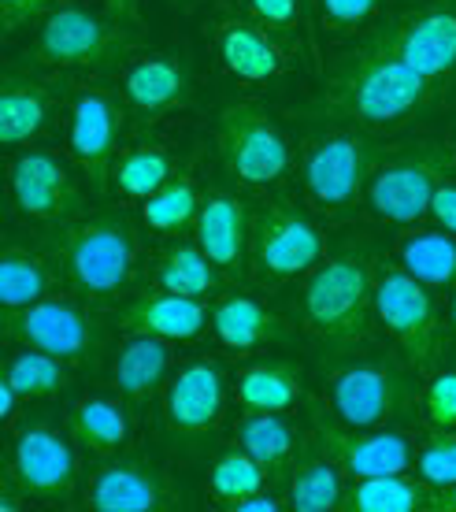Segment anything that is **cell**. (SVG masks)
Listing matches in <instances>:
<instances>
[{
  "label": "cell",
  "mask_w": 456,
  "mask_h": 512,
  "mask_svg": "<svg viewBox=\"0 0 456 512\" xmlns=\"http://www.w3.org/2000/svg\"><path fill=\"white\" fill-rule=\"evenodd\" d=\"M152 282L160 290H171V294L212 301L223 294V286L230 279L212 264V256L197 242H171L160 249L156 264H152Z\"/></svg>",
  "instance_id": "31"
},
{
  "label": "cell",
  "mask_w": 456,
  "mask_h": 512,
  "mask_svg": "<svg viewBox=\"0 0 456 512\" xmlns=\"http://www.w3.org/2000/svg\"><path fill=\"white\" fill-rule=\"evenodd\" d=\"M431 219H434V227L456 234V182L445 179L442 186H438V193H434V201H431Z\"/></svg>",
  "instance_id": "43"
},
{
  "label": "cell",
  "mask_w": 456,
  "mask_h": 512,
  "mask_svg": "<svg viewBox=\"0 0 456 512\" xmlns=\"http://www.w3.org/2000/svg\"><path fill=\"white\" fill-rule=\"evenodd\" d=\"M234 446L245 449L271 475V483H282L301 457V438L290 427L286 412L241 409V416L234 420Z\"/></svg>",
  "instance_id": "25"
},
{
  "label": "cell",
  "mask_w": 456,
  "mask_h": 512,
  "mask_svg": "<svg viewBox=\"0 0 456 512\" xmlns=\"http://www.w3.org/2000/svg\"><path fill=\"white\" fill-rule=\"evenodd\" d=\"M67 431L78 446L93 453V457H119L130 438V420H127V401L123 397H104L89 394L71 405L67 412Z\"/></svg>",
  "instance_id": "28"
},
{
  "label": "cell",
  "mask_w": 456,
  "mask_h": 512,
  "mask_svg": "<svg viewBox=\"0 0 456 512\" xmlns=\"http://www.w3.org/2000/svg\"><path fill=\"white\" fill-rule=\"evenodd\" d=\"M393 264H401L408 275H416L423 286L438 290H456V234L427 231V227H408L393 242Z\"/></svg>",
  "instance_id": "30"
},
{
  "label": "cell",
  "mask_w": 456,
  "mask_h": 512,
  "mask_svg": "<svg viewBox=\"0 0 456 512\" xmlns=\"http://www.w3.org/2000/svg\"><path fill=\"white\" fill-rule=\"evenodd\" d=\"M130 52H138L134 26L82 4H56L34 38V64L49 71H108Z\"/></svg>",
  "instance_id": "8"
},
{
  "label": "cell",
  "mask_w": 456,
  "mask_h": 512,
  "mask_svg": "<svg viewBox=\"0 0 456 512\" xmlns=\"http://www.w3.org/2000/svg\"><path fill=\"white\" fill-rule=\"evenodd\" d=\"M297 320L323 346H360L375 323V264L360 249L323 256L304 275Z\"/></svg>",
  "instance_id": "3"
},
{
  "label": "cell",
  "mask_w": 456,
  "mask_h": 512,
  "mask_svg": "<svg viewBox=\"0 0 456 512\" xmlns=\"http://www.w3.org/2000/svg\"><path fill=\"white\" fill-rule=\"evenodd\" d=\"M438 97V86L393 52L356 38L342 49L319 78L308 101V119H330L338 127H360L371 134H393L423 116Z\"/></svg>",
  "instance_id": "1"
},
{
  "label": "cell",
  "mask_w": 456,
  "mask_h": 512,
  "mask_svg": "<svg viewBox=\"0 0 456 512\" xmlns=\"http://www.w3.org/2000/svg\"><path fill=\"white\" fill-rule=\"evenodd\" d=\"M86 305H78L71 297H45L19 312H8L4 334L19 346L56 353L67 364H97L108 346V327Z\"/></svg>",
  "instance_id": "12"
},
{
  "label": "cell",
  "mask_w": 456,
  "mask_h": 512,
  "mask_svg": "<svg viewBox=\"0 0 456 512\" xmlns=\"http://www.w3.org/2000/svg\"><path fill=\"white\" fill-rule=\"evenodd\" d=\"M127 123V101L108 90H82L67 112V153L97 193H108L119 138Z\"/></svg>",
  "instance_id": "15"
},
{
  "label": "cell",
  "mask_w": 456,
  "mask_h": 512,
  "mask_svg": "<svg viewBox=\"0 0 456 512\" xmlns=\"http://www.w3.org/2000/svg\"><path fill=\"white\" fill-rule=\"evenodd\" d=\"M178 4H182V8H190V4H197V0H178Z\"/></svg>",
  "instance_id": "49"
},
{
  "label": "cell",
  "mask_w": 456,
  "mask_h": 512,
  "mask_svg": "<svg viewBox=\"0 0 456 512\" xmlns=\"http://www.w3.org/2000/svg\"><path fill=\"white\" fill-rule=\"evenodd\" d=\"M267 483H271V475L245 449L234 446L227 453H219V461L212 464V472H208V498L216 501V505H223V509H230L241 498L267 490Z\"/></svg>",
  "instance_id": "37"
},
{
  "label": "cell",
  "mask_w": 456,
  "mask_h": 512,
  "mask_svg": "<svg viewBox=\"0 0 456 512\" xmlns=\"http://www.w3.org/2000/svg\"><path fill=\"white\" fill-rule=\"evenodd\" d=\"M52 260L56 256H41L30 245H4L0 249V305H4V312H19L34 301L52 297L60 271H64Z\"/></svg>",
  "instance_id": "33"
},
{
  "label": "cell",
  "mask_w": 456,
  "mask_h": 512,
  "mask_svg": "<svg viewBox=\"0 0 456 512\" xmlns=\"http://www.w3.org/2000/svg\"><path fill=\"white\" fill-rule=\"evenodd\" d=\"M249 238H253V212L230 190H204V205L193 223V242L212 256L230 282L249 275Z\"/></svg>",
  "instance_id": "21"
},
{
  "label": "cell",
  "mask_w": 456,
  "mask_h": 512,
  "mask_svg": "<svg viewBox=\"0 0 456 512\" xmlns=\"http://www.w3.org/2000/svg\"><path fill=\"white\" fill-rule=\"evenodd\" d=\"M449 338L456 346V290H449Z\"/></svg>",
  "instance_id": "48"
},
{
  "label": "cell",
  "mask_w": 456,
  "mask_h": 512,
  "mask_svg": "<svg viewBox=\"0 0 456 512\" xmlns=\"http://www.w3.org/2000/svg\"><path fill=\"white\" fill-rule=\"evenodd\" d=\"M208 41L216 52V64L245 86H264V82L282 78L290 71L293 49H297L293 41L271 34L241 8L216 12V19L208 23Z\"/></svg>",
  "instance_id": "13"
},
{
  "label": "cell",
  "mask_w": 456,
  "mask_h": 512,
  "mask_svg": "<svg viewBox=\"0 0 456 512\" xmlns=\"http://www.w3.org/2000/svg\"><path fill=\"white\" fill-rule=\"evenodd\" d=\"M52 256L64 268L67 286L89 305L123 301L141 271V234L138 223L119 212H89L71 223H60L52 238Z\"/></svg>",
  "instance_id": "2"
},
{
  "label": "cell",
  "mask_w": 456,
  "mask_h": 512,
  "mask_svg": "<svg viewBox=\"0 0 456 512\" xmlns=\"http://www.w3.org/2000/svg\"><path fill=\"white\" fill-rule=\"evenodd\" d=\"M308 446L327 453L349 479L412 472V461H416V442L405 431H393V427L356 431V427H342V423L323 420V416H316Z\"/></svg>",
  "instance_id": "17"
},
{
  "label": "cell",
  "mask_w": 456,
  "mask_h": 512,
  "mask_svg": "<svg viewBox=\"0 0 456 512\" xmlns=\"http://www.w3.org/2000/svg\"><path fill=\"white\" fill-rule=\"evenodd\" d=\"M438 494H442V498H438V512H456V483L438 490Z\"/></svg>",
  "instance_id": "47"
},
{
  "label": "cell",
  "mask_w": 456,
  "mask_h": 512,
  "mask_svg": "<svg viewBox=\"0 0 456 512\" xmlns=\"http://www.w3.org/2000/svg\"><path fill=\"white\" fill-rule=\"evenodd\" d=\"M212 334L223 349L234 353H256L282 342L290 334V323L275 308H267L253 294H219L212 301Z\"/></svg>",
  "instance_id": "24"
},
{
  "label": "cell",
  "mask_w": 456,
  "mask_h": 512,
  "mask_svg": "<svg viewBox=\"0 0 456 512\" xmlns=\"http://www.w3.org/2000/svg\"><path fill=\"white\" fill-rule=\"evenodd\" d=\"M234 401L253 412H293L304 401V375L290 360H256L234 379Z\"/></svg>",
  "instance_id": "32"
},
{
  "label": "cell",
  "mask_w": 456,
  "mask_h": 512,
  "mask_svg": "<svg viewBox=\"0 0 456 512\" xmlns=\"http://www.w3.org/2000/svg\"><path fill=\"white\" fill-rule=\"evenodd\" d=\"M419 412L431 423V431H456V372L438 368L427 375L419 390Z\"/></svg>",
  "instance_id": "41"
},
{
  "label": "cell",
  "mask_w": 456,
  "mask_h": 512,
  "mask_svg": "<svg viewBox=\"0 0 456 512\" xmlns=\"http://www.w3.org/2000/svg\"><path fill=\"white\" fill-rule=\"evenodd\" d=\"M119 97L145 123H156V119L171 116V112H178V108H186L193 101L190 64L178 52H138L123 64Z\"/></svg>",
  "instance_id": "19"
},
{
  "label": "cell",
  "mask_w": 456,
  "mask_h": 512,
  "mask_svg": "<svg viewBox=\"0 0 456 512\" xmlns=\"http://www.w3.org/2000/svg\"><path fill=\"white\" fill-rule=\"evenodd\" d=\"M286 498L293 512H334L345 501V472L319 449H304L286 475Z\"/></svg>",
  "instance_id": "34"
},
{
  "label": "cell",
  "mask_w": 456,
  "mask_h": 512,
  "mask_svg": "<svg viewBox=\"0 0 456 512\" xmlns=\"http://www.w3.org/2000/svg\"><path fill=\"white\" fill-rule=\"evenodd\" d=\"M227 412V375L216 360H190L164 386V423L171 435H208Z\"/></svg>",
  "instance_id": "20"
},
{
  "label": "cell",
  "mask_w": 456,
  "mask_h": 512,
  "mask_svg": "<svg viewBox=\"0 0 456 512\" xmlns=\"http://www.w3.org/2000/svg\"><path fill=\"white\" fill-rule=\"evenodd\" d=\"M26 397L15 390V386L0 383V427L4 431H15V423H19V409H23Z\"/></svg>",
  "instance_id": "44"
},
{
  "label": "cell",
  "mask_w": 456,
  "mask_h": 512,
  "mask_svg": "<svg viewBox=\"0 0 456 512\" xmlns=\"http://www.w3.org/2000/svg\"><path fill=\"white\" fill-rule=\"evenodd\" d=\"M104 12L130 26H141V0H104Z\"/></svg>",
  "instance_id": "46"
},
{
  "label": "cell",
  "mask_w": 456,
  "mask_h": 512,
  "mask_svg": "<svg viewBox=\"0 0 456 512\" xmlns=\"http://www.w3.org/2000/svg\"><path fill=\"white\" fill-rule=\"evenodd\" d=\"M216 153L241 190H275L293 171V149L264 104L234 101L216 116Z\"/></svg>",
  "instance_id": "9"
},
{
  "label": "cell",
  "mask_w": 456,
  "mask_h": 512,
  "mask_svg": "<svg viewBox=\"0 0 456 512\" xmlns=\"http://www.w3.org/2000/svg\"><path fill=\"white\" fill-rule=\"evenodd\" d=\"M178 505L182 490L145 457H108L82 490V509L93 512H167Z\"/></svg>",
  "instance_id": "18"
},
{
  "label": "cell",
  "mask_w": 456,
  "mask_h": 512,
  "mask_svg": "<svg viewBox=\"0 0 456 512\" xmlns=\"http://www.w3.org/2000/svg\"><path fill=\"white\" fill-rule=\"evenodd\" d=\"M56 112V93L30 75H4L0 82V141L19 149L49 127Z\"/></svg>",
  "instance_id": "26"
},
{
  "label": "cell",
  "mask_w": 456,
  "mask_h": 512,
  "mask_svg": "<svg viewBox=\"0 0 456 512\" xmlns=\"http://www.w3.org/2000/svg\"><path fill=\"white\" fill-rule=\"evenodd\" d=\"M330 420L342 427H390L419 405L412 368L393 357H356L334 368L323 383Z\"/></svg>",
  "instance_id": "7"
},
{
  "label": "cell",
  "mask_w": 456,
  "mask_h": 512,
  "mask_svg": "<svg viewBox=\"0 0 456 512\" xmlns=\"http://www.w3.org/2000/svg\"><path fill=\"white\" fill-rule=\"evenodd\" d=\"M0 383L15 386L26 397V405L30 401H49V397H60L71 386V364L38 346H19L15 357L4 364Z\"/></svg>",
  "instance_id": "36"
},
{
  "label": "cell",
  "mask_w": 456,
  "mask_h": 512,
  "mask_svg": "<svg viewBox=\"0 0 456 512\" xmlns=\"http://www.w3.org/2000/svg\"><path fill=\"white\" fill-rule=\"evenodd\" d=\"M412 472L431 483L434 490H445L456 483V431H434L416 446Z\"/></svg>",
  "instance_id": "39"
},
{
  "label": "cell",
  "mask_w": 456,
  "mask_h": 512,
  "mask_svg": "<svg viewBox=\"0 0 456 512\" xmlns=\"http://www.w3.org/2000/svg\"><path fill=\"white\" fill-rule=\"evenodd\" d=\"M56 8V0H0V19H4V34H19L23 26H30L34 19Z\"/></svg>",
  "instance_id": "42"
},
{
  "label": "cell",
  "mask_w": 456,
  "mask_h": 512,
  "mask_svg": "<svg viewBox=\"0 0 456 512\" xmlns=\"http://www.w3.org/2000/svg\"><path fill=\"white\" fill-rule=\"evenodd\" d=\"M290 505V498H279V494H267V490H260V494H249V498H241L238 505H230L234 512H279Z\"/></svg>",
  "instance_id": "45"
},
{
  "label": "cell",
  "mask_w": 456,
  "mask_h": 512,
  "mask_svg": "<svg viewBox=\"0 0 456 512\" xmlns=\"http://www.w3.org/2000/svg\"><path fill=\"white\" fill-rule=\"evenodd\" d=\"M204 205L201 182L190 171H178L175 179L164 182L160 190L141 201V227L156 238H178V234L197 223V212Z\"/></svg>",
  "instance_id": "35"
},
{
  "label": "cell",
  "mask_w": 456,
  "mask_h": 512,
  "mask_svg": "<svg viewBox=\"0 0 456 512\" xmlns=\"http://www.w3.org/2000/svg\"><path fill=\"white\" fill-rule=\"evenodd\" d=\"M438 490L416 472H390L353 479L345 487V512H438Z\"/></svg>",
  "instance_id": "27"
},
{
  "label": "cell",
  "mask_w": 456,
  "mask_h": 512,
  "mask_svg": "<svg viewBox=\"0 0 456 512\" xmlns=\"http://www.w3.org/2000/svg\"><path fill=\"white\" fill-rule=\"evenodd\" d=\"M356 38H368L371 45L393 52L423 78H431L434 86L456 78V0H419L405 12L379 19Z\"/></svg>",
  "instance_id": "11"
},
{
  "label": "cell",
  "mask_w": 456,
  "mask_h": 512,
  "mask_svg": "<svg viewBox=\"0 0 456 512\" xmlns=\"http://www.w3.org/2000/svg\"><path fill=\"white\" fill-rule=\"evenodd\" d=\"M456 167L453 141H416L405 149H390L375 167L364 193V208L379 223L390 227H416L431 216V201Z\"/></svg>",
  "instance_id": "6"
},
{
  "label": "cell",
  "mask_w": 456,
  "mask_h": 512,
  "mask_svg": "<svg viewBox=\"0 0 456 512\" xmlns=\"http://www.w3.org/2000/svg\"><path fill=\"white\" fill-rule=\"evenodd\" d=\"M241 12L253 15L256 23L267 26L271 34L301 45L304 38V15H308V4L304 0H241Z\"/></svg>",
  "instance_id": "40"
},
{
  "label": "cell",
  "mask_w": 456,
  "mask_h": 512,
  "mask_svg": "<svg viewBox=\"0 0 456 512\" xmlns=\"http://www.w3.org/2000/svg\"><path fill=\"white\" fill-rule=\"evenodd\" d=\"M8 479L19 483L30 501L60 505L71 501L78 487V457L64 431L49 423H26L15 427L12 449H8Z\"/></svg>",
  "instance_id": "14"
},
{
  "label": "cell",
  "mask_w": 456,
  "mask_h": 512,
  "mask_svg": "<svg viewBox=\"0 0 456 512\" xmlns=\"http://www.w3.org/2000/svg\"><path fill=\"white\" fill-rule=\"evenodd\" d=\"M171 342L156 334H130L112 357V390L130 409H145L164 394L171 379Z\"/></svg>",
  "instance_id": "23"
},
{
  "label": "cell",
  "mask_w": 456,
  "mask_h": 512,
  "mask_svg": "<svg viewBox=\"0 0 456 512\" xmlns=\"http://www.w3.org/2000/svg\"><path fill=\"white\" fill-rule=\"evenodd\" d=\"M108 320L127 334H156L167 342H190L212 327V308L201 297H182L156 286L149 294L119 301Z\"/></svg>",
  "instance_id": "22"
},
{
  "label": "cell",
  "mask_w": 456,
  "mask_h": 512,
  "mask_svg": "<svg viewBox=\"0 0 456 512\" xmlns=\"http://www.w3.org/2000/svg\"><path fill=\"white\" fill-rule=\"evenodd\" d=\"M390 145H382L371 130L360 127H334L319 130L304 141L297 160L301 197L316 219H345L353 216L356 205H364L368 182Z\"/></svg>",
  "instance_id": "4"
},
{
  "label": "cell",
  "mask_w": 456,
  "mask_h": 512,
  "mask_svg": "<svg viewBox=\"0 0 456 512\" xmlns=\"http://www.w3.org/2000/svg\"><path fill=\"white\" fill-rule=\"evenodd\" d=\"M178 171H182V164H178V156L167 149L164 141H134V145H123L119 156H115L108 193L141 205L164 182L175 179Z\"/></svg>",
  "instance_id": "29"
},
{
  "label": "cell",
  "mask_w": 456,
  "mask_h": 512,
  "mask_svg": "<svg viewBox=\"0 0 456 512\" xmlns=\"http://www.w3.org/2000/svg\"><path fill=\"white\" fill-rule=\"evenodd\" d=\"M8 186H12L15 208L26 219L60 227V223L86 216V193L60 153H49V149L19 153L8 167Z\"/></svg>",
  "instance_id": "16"
},
{
  "label": "cell",
  "mask_w": 456,
  "mask_h": 512,
  "mask_svg": "<svg viewBox=\"0 0 456 512\" xmlns=\"http://www.w3.org/2000/svg\"><path fill=\"white\" fill-rule=\"evenodd\" d=\"M327 253L323 231L308 205H297L290 197H271L253 216V238H249V275L256 286H286L304 279Z\"/></svg>",
  "instance_id": "10"
},
{
  "label": "cell",
  "mask_w": 456,
  "mask_h": 512,
  "mask_svg": "<svg viewBox=\"0 0 456 512\" xmlns=\"http://www.w3.org/2000/svg\"><path fill=\"white\" fill-rule=\"evenodd\" d=\"M375 323L412 372H419L423 379L438 372L445 357L449 323L438 312L431 286H423L401 264L375 268Z\"/></svg>",
  "instance_id": "5"
},
{
  "label": "cell",
  "mask_w": 456,
  "mask_h": 512,
  "mask_svg": "<svg viewBox=\"0 0 456 512\" xmlns=\"http://www.w3.org/2000/svg\"><path fill=\"white\" fill-rule=\"evenodd\" d=\"M316 23L330 38H356L364 34L382 12V0H312Z\"/></svg>",
  "instance_id": "38"
}]
</instances>
